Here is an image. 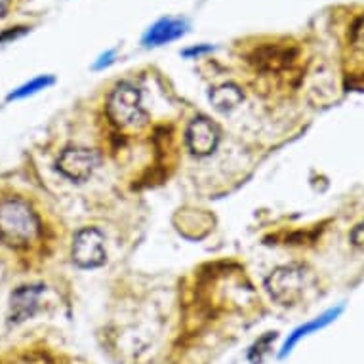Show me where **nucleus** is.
Returning a JSON list of instances; mask_svg holds the SVG:
<instances>
[{"mask_svg": "<svg viewBox=\"0 0 364 364\" xmlns=\"http://www.w3.org/2000/svg\"><path fill=\"white\" fill-rule=\"evenodd\" d=\"M341 311H343V307H336V309L324 311L323 315L315 316V318H313V321H309V323H305V324H301V326H298V328L294 330L292 334H288L287 341L282 343L281 351H279V358H284L287 355H290L294 347L298 346L299 341L304 340V338H307V336H311V334H315V332H318V330L326 328L330 323H334L336 318L341 315Z\"/></svg>", "mask_w": 364, "mask_h": 364, "instance_id": "nucleus-8", "label": "nucleus"}, {"mask_svg": "<svg viewBox=\"0 0 364 364\" xmlns=\"http://www.w3.org/2000/svg\"><path fill=\"white\" fill-rule=\"evenodd\" d=\"M275 340H277V332H269L267 336H263L262 340H257L256 346L252 347L250 355H248L250 363H254V364L262 363L263 357L267 355V349H263V346L271 347V341H275Z\"/></svg>", "mask_w": 364, "mask_h": 364, "instance_id": "nucleus-14", "label": "nucleus"}, {"mask_svg": "<svg viewBox=\"0 0 364 364\" xmlns=\"http://www.w3.org/2000/svg\"><path fill=\"white\" fill-rule=\"evenodd\" d=\"M298 50L292 44H262L250 54V63L262 73H281L292 65Z\"/></svg>", "mask_w": 364, "mask_h": 364, "instance_id": "nucleus-6", "label": "nucleus"}, {"mask_svg": "<svg viewBox=\"0 0 364 364\" xmlns=\"http://www.w3.org/2000/svg\"><path fill=\"white\" fill-rule=\"evenodd\" d=\"M183 33H186V23L181 19H161V21H156L145 33L144 44L145 46H161V44H168V42L176 41Z\"/></svg>", "mask_w": 364, "mask_h": 364, "instance_id": "nucleus-10", "label": "nucleus"}, {"mask_svg": "<svg viewBox=\"0 0 364 364\" xmlns=\"http://www.w3.org/2000/svg\"><path fill=\"white\" fill-rule=\"evenodd\" d=\"M25 33V27H18V29L14 31H8V33H4V35L0 36V42L4 41H10V38H16V36H21Z\"/></svg>", "mask_w": 364, "mask_h": 364, "instance_id": "nucleus-16", "label": "nucleus"}, {"mask_svg": "<svg viewBox=\"0 0 364 364\" xmlns=\"http://www.w3.org/2000/svg\"><path fill=\"white\" fill-rule=\"evenodd\" d=\"M245 102V94L242 90L233 82L221 84L218 88L210 92V103L215 111L220 113H231L233 109H237L240 103Z\"/></svg>", "mask_w": 364, "mask_h": 364, "instance_id": "nucleus-11", "label": "nucleus"}, {"mask_svg": "<svg viewBox=\"0 0 364 364\" xmlns=\"http://www.w3.org/2000/svg\"><path fill=\"white\" fill-rule=\"evenodd\" d=\"M41 294L42 287H23L14 294L12 305H10V318L14 323H23L29 316L35 315Z\"/></svg>", "mask_w": 364, "mask_h": 364, "instance_id": "nucleus-9", "label": "nucleus"}, {"mask_svg": "<svg viewBox=\"0 0 364 364\" xmlns=\"http://www.w3.org/2000/svg\"><path fill=\"white\" fill-rule=\"evenodd\" d=\"M8 6H10V0H0V18H4V16H6Z\"/></svg>", "mask_w": 364, "mask_h": 364, "instance_id": "nucleus-17", "label": "nucleus"}, {"mask_svg": "<svg viewBox=\"0 0 364 364\" xmlns=\"http://www.w3.org/2000/svg\"><path fill=\"white\" fill-rule=\"evenodd\" d=\"M54 84V77H38L35 78V80H31L29 84H25V86H21V88H18L16 92H12L10 96H8V100L12 102V100H21V97H27V96H33V94H36V92H41V90H46L48 86H52Z\"/></svg>", "mask_w": 364, "mask_h": 364, "instance_id": "nucleus-12", "label": "nucleus"}, {"mask_svg": "<svg viewBox=\"0 0 364 364\" xmlns=\"http://www.w3.org/2000/svg\"><path fill=\"white\" fill-rule=\"evenodd\" d=\"M309 287V273L304 265L290 263V265H281L265 281V290L275 299L279 305H296L304 298L305 290Z\"/></svg>", "mask_w": 364, "mask_h": 364, "instance_id": "nucleus-2", "label": "nucleus"}, {"mask_svg": "<svg viewBox=\"0 0 364 364\" xmlns=\"http://www.w3.org/2000/svg\"><path fill=\"white\" fill-rule=\"evenodd\" d=\"M107 117L119 128H139L147 122L141 94L136 86L120 82L107 97Z\"/></svg>", "mask_w": 364, "mask_h": 364, "instance_id": "nucleus-3", "label": "nucleus"}, {"mask_svg": "<svg viewBox=\"0 0 364 364\" xmlns=\"http://www.w3.org/2000/svg\"><path fill=\"white\" fill-rule=\"evenodd\" d=\"M73 262L82 269L102 267L107 259V250H105V237H103L96 227H84L80 229L75 239H73L71 248Z\"/></svg>", "mask_w": 364, "mask_h": 364, "instance_id": "nucleus-4", "label": "nucleus"}, {"mask_svg": "<svg viewBox=\"0 0 364 364\" xmlns=\"http://www.w3.org/2000/svg\"><path fill=\"white\" fill-rule=\"evenodd\" d=\"M349 239H351V245L355 246V248L364 250V221H360V223H357V225L353 227Z\"/></svg>", "mask_w": 364, "mask_h": 364, "instance_id": "nucleus-15", "label": "nucleus"}, {"mask_svg": "<svg viewBox=\"0 0 364 364\" xmlns=\"http://www.w3.org/2000/svg\"><path fill=\"white\" fill-rule=\"evenodd\" d=\"M38 235L41 220L23 198H0V242L10 248H27Z\"/></svg>", "mask_w": 364, "mask_h": 364, "instance_id": "nucleus-1", "label": "nucleus"}, {"mask_svg": "<svg viewBox=\"0 0 364 364\" xmlns=\"http://www.w3.org/2000/svg\"><path fill=\"white\" fill-rule=\"evenodd\" d=\"M349 44L357 54L364 55V16L353 23L351 33H349Z\"/></svg>", "mask_w": 364, "mask_h": 364, "instance_id": "nucleus-13", "label": "nucleus"}, {"mask_svg": "<svg viewBox=\"0 0 364 364\" xmlns=\"http://www.w3.org/2000/svg\"><path fill=\"white\" fill-rule=\"evenodd\" d=\"M100 166V156L96 151L86 149V147H67L61 151L58 159V170H60L67 179L82 183L92 178Z\"/></svg>", "mask_w": 364, "mask_h": 364, "instance_id": "nucleus-5", "label": "nucleus"}, {"mask_svg": "<svg viewBox=\"0 0 364 364\" xmlns=\"http://www.w3.org/2000/svg\"><path fill=\"white\" fill-rule=\"evenodd\" d=\"M187 147L193 155L208 156L212 155L220 144V130L218 126L206 117H198L187 128Z\"/></svg>", "mask_w": 364, "mask_h": 364, "instance_id": "nucleus-7", "label": "nucleus"}]
</instances>
